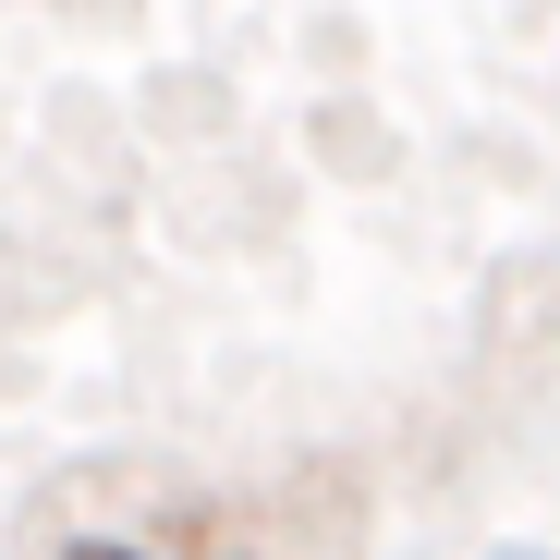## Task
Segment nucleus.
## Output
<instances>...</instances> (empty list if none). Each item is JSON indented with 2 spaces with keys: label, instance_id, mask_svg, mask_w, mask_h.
I'll list each match as a JSON object with an SVG mask.
<instances>
[{
  "label": "nucleus",
  "instance_id": "obj_1",
  "mask_svg": "<svg viewBox=\"0 0 560 560\" xmlns=\"http://www.w3.org/2000/svg\"><path fill=\"white\" fill-rule=\"evenodd\" d=\"M61 560H147V548H122V536H73Z\"/></svg>",
  "mask_w": 560,
  "mask_h": 560
}]
</instances>
